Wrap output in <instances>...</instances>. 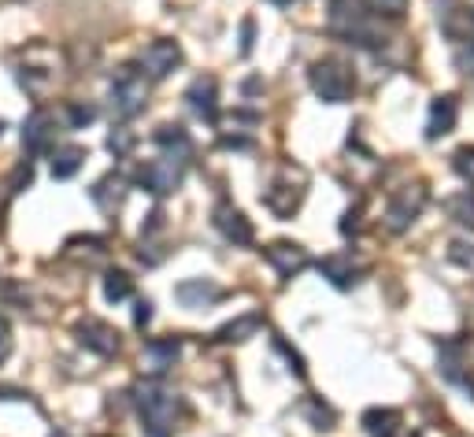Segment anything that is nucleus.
<instances>
[{"label":"nucleus","mask_w":474,"mask_h":437,"mask_svg":"<svg viewBox=\"0 0 474 437\" xmlns=\"http://www.w3.org/2000/svg\"><path fill=\"white\" fill-rule=\"evenodd\" d=\"M134 404H137V419H141L145 437H171L175 433L178 411H182L178 393L163 389L159 382H145V386H137Z\"/></svg>","instance_id":"obj_1"},{"label":"nucleus","mask_w":474,"mask_h":437,"mask_svg":"<svg viewBox=\"0 0 474 437\" xmlns=\"http://www.w3.org/2000/svg\"><path fill=\"white\" fill-rule=\"evenodd\" d=\"M145 97H149V86H145V74L137 67H119L115 78H112V112L115 119H134L141 108H145Z\"/></svg>","instance_id":"obj_2"},{"label":"nucleus","mask_w":474,"mask_h":437,"mask_svg":"<svg viewBox=\"0 0 474 437\" xmlns=\"http://www.w3.org/2000/svg\"><path fill=\"white\" fill-rule=\"evenodd\" d=\"M312 90L326 104H345L356 90V78L341 59H319V64L312 67Z\"/></svg>","instance_id":"obj_3"},{"label":"nucleus","mask_w":474,"mask_h":437,"mask_svg":"<svg viewBox=\"0 0 474 437\" xmlns=\"http://www.w3.org/2000/svg\"><path fill=\"white\" fill-rule=\"evenodd\" d=\"M182 178H185V160L175 156V152L152 160L149 168H141V175H137V182L145 185V190H149L152 197H167V193H175L178 185H182Z\"/></svg>","instance_id":"obj_4"},{"label":"nucleus","mask_w":474,"mask_h":437,"mask_svg":"<svg viewBox=\"0 0 474 437\" xmlns=\"http://www.w3.org/2000/svg\"><path fill=\"white\" fill-rule=\"evenodd\" d=\"M423 207H426V185H404V190H397V197L389 200V207H385V226L393 234H404L408 226L419 219Z\"/></svg>","instance_id":"obj_5"},{"label":"nucleus","mask_w":474,"mask_h":437,"mask_svg":"<svg viewBox=\"0 0 474 437\" xmlns=\"http://www.w3.org/2000/svg\"><path fill=\"white\" fill-rule=\"evenodd\" d=\"M74 338H78V345L97 352V356H115L119 352V330L108 326L105 319H82L74 326Z\"/></svg>","instance_id":"obj_6"},{"label":"nucleus","mask_w":474,"mask_h":437,"mask_svg":"<svg viewBox=\"0 0 474 437\" xmlns=\"http://www.w3.org/2000/svg\"><path fill=\"white\" fill-rule=\"evenodd\" d=\"M175 297L182 308H190V311H200V308H212L215 300L226 297V289L212 278H185L175 285Z\"/></svg>","instance_id":"obj_7"},{"label":"nucleus","mask_w":474,"mask_h":437,"mask_svg":"<svg viewBox=\"0 0 474 437\" xmlns=\"http://www.w3.org/2000/svg\"><path fill=\"white\" fill-rule=\"evenodd\" d=\"M263 256H267V263H271L282 278H293V275H300V270L307 267V253L297 241H271L263 248Z\"/></svg>","instance_id":"obj_8"},{"label":"nucleus","mask_w":474,"mask_h":437,"mask_svg":"<svg viewBox=\"0 0 474 437\" xmlns=\"http://www.w3.org/2000/svg\"><path fill=\"white\" fill-rule=\"evenodd\" d=\"M52 141H56V115L45 112V108H37L27 122H23V144H27V152H49L52 149Z\"/></svg>","instance_id":"obj_9"},{"label":"nucleus","mask_w":474,"mask_h":437,"mask_svg":"<svg viewBox=\"0 0 474 437\" xmlns=\"http://www.w3.org/2000/svg\"><path fill=\"white\" fill-rule=\"evenodd\" d=\"M182 64V49L175 41H152V45L141 52V67L149 71V78H167Z\"/></svg>","instance_id":"obj_10"},{"label":"nucleus","mask_w":474,"mask_h":437,"mask_svg":"<svg viewBox=\"0 0 474 437\" xmlns=\"http://www.w3.org/2000/svg\"><path fill=\"white\" fill-rule=\"evenodd\" d=\"M460 119V100L445 93V97H434V104H430V122H426V137L438 141L445 134H452V127H456Z\"/></svg>","instance_id":"obj_11"},{"label":"nucleus","mask_w":474,"mask_h":437,"mask_svg":"<svg viewBox=\"0 0 474 437\" xmlns=\"http://www.w3.org/2000/svg\"><path fill=\"white\" fill-rule=\"evenodd\" d=\"M215 226H219V234L226 241H234V245H253V222L245 219V212H237V207L230 204H219L215 207Z\"/></svg>","instance_id":"obj_12"},{"label":"nucleus","mask_w":474,"mask_h":437,"mask_svg":"<svg viewBox=\"0 0 474 437\" xmlns=\"http://www.w3.org/2000/svg\"><path fill=\"white\" fill-rule=\"evenodd\" d=\"M185 100H190V108L200 119L212 122L219 115V86H215V78H193V86L185 90Z\"/></svg>","instance_id":"obj_13"},{"label":"nucleus","mask_w":474,"mask_h":437,"mask_svg":"<svg viewBox=\"0 0 474 437\" xmlns=\"http://www.w3.org/2000/svg\"><path fill=\"white\" fill-rule=\"evenodd\" d=\"M319 275L338 289H353L360 282V267L353 263V256H326L319 263Z\"/></svg>","instance_id":"obj_14"},{"label":"nucleus","mask_w":474,"mask_h":437,"mask_svg":"<svg viewBox=\"0 0 474 437\" xmlns=\"http://www.w3.org/2000/svg\"><path fill=\"white\" fill-rule=\"evenodd\" d=\"M300 200H304V190L300 185H290V182H275L271 190L263 193V204L271 207L275 215H293Z\"/></svg>","instance_id":"obj_15"},{"label":"nucleus","mask_w":474,"mask_h":437,"mask_svg":"<svg viewBox=\"0 0 474 437\" xmlns=\"http://www.w3.org/2000/svg\"><path fill=\"white\" fill-rule=\"evenodd\" d=\"M178 352H182V341H178V338H156V341L145 345V360H149V367L159 374V371H167V367L178 360Z\"/></svg>","instance_id":"obj_16"},{"label":"nucleus","mask_w":474,"mask_h":437,"mask_svg":"<svg viewBox=\"0 0 474 437\" xmlns=\"http://www.w3.org/2000/svg\"><path fill=\"white\" fill-rule=\"evenodd\" d=\"M82 160H86V149H82V144H64V149H56L52 152V178L64 182V178L78 175Z\"/></svg>","instance_id":"obj_17"},{"label":"nucleus","mask_w":474,"mask_h":437,"mask_svg":"<svg viewBox=\"0 0 474 437\" xmlns=\"http://www.w3.org/2000/svg\"><path fill=\"white\" fill-rule=\"evenodd\" d=\"M363 426L370 430V437H397L400 430V415L389 411V408H375L363 415Z\"/></svg>","instance_id":"obj_18"},{"label":"nucleus","mask_w":474,"mask_h":437,"mask_svg":"<svg viewBox=\"0 0 474 437\" xmlns=\"http://www.w3.org/2000/svg\"><path fill=\"white\" fill-rule=\"evenodd\" d=\"M260 326H263V316H241L234 323H226L215 334V341H245V338H253Z\"/></svg>","instance_id":"obj_19"},{"label":"nucleus","mask_w":474,"mask_h":437,"mask_svg":"<svg viewBox=\"0 0 474 437\" xmlns=\"http://www.w3.org/2000/svg\"><path fill=\"white\" fill-rule=\"evenodd\" d=\"M445 212L456 219L460 226H467V230H474V190H463L456 197L445 200Z\"/></svg>","instance_id":"obj_20"},{"label":"nucleus","mask_w":474,"mask_h":437,"mask_svg":"<svg viewBox=\"0 0 474 437\" xmlns=\"http://www.w3.org/2000/svg\"><path fill=\"white\" fill-rule=\"evenodd\" d=\"M134 293V278L127 275V270H108L105 275V300L119 304V300H127Z\"/></svg>","instance_id":"obj_21"},{"label":"nucleus","mask_w":474,"mask_h":437,"mask_svg":"<svg viewBox=\"0 0 474 437\" xmlns=\"http://www.w3.org/2000/svg\"><path fill=\"white\" fill-rule=\"evenodd\" d=\"M152 137H156V144H163V149H175L178 144V152H190V134H185V127H178V122H163Z\"/></svg>","instance_id":"obj_22"},{"label":"nucleus","mask_w":474,"mask_h":437,"mask_svg":"<svg viewBox=\"0 0 474 437\" xmlns=\"http://www.w3.org/2000/svg\"><path fill=\"white\" fill-rule=\"evenodd\" d=\"M67 119H71V127H74V130H82V127H89V122L97 119V108H93V104L71 100V104H67Z\"/></svg>","instance_id":"obj_23"},{"label":"nucleus","mask_w":474,"mask_h":437,"mask_svg":"<svg viewBox=\"0 0 474 437\" xmlns=\"http://www.w3.org/2000/svg\"><path fill=\"white\" fill-rule=\"evenodd\" d=\"M452 168H456L460 178H467L474 185V144H463V149H456V156H452Z\"/></svg>","instance_id":"obj_24"},{"label":"nucleus","mask_w":474,"mask_h":437,"mask_svg":"<svg viewBox=\"0 0 474 437\" xmlns=\"http://www.w3.org/2000/svg\"><path fill=\"white\" fill-rule=\"evenodd\" d=\"M448 260L474 270V245H467V241H452V245H448Z\"/></svg>","instance_id":"obj_25"},{"label":"nucleus","mask_w":474,"mask_h":437,"mask_svg":"<svg viewBox=\"0 0 474 437\" xmlns=\"http://www.w3.org/2000/svg\"><path fill=\"white\" fill-rule=\"evenodd\" d=\"M108 149H112L115 156H127V152L134 149V134H130V130H115V134L108 137Z\"/></svg>","instance_id":"obj_26"},{"label":"nucleus","mask_w":474,"mask_h":437,"mask_svg":"<svg viewBox=\"0 0 474 437\" xmlns=\"http://www.w3.org/2000/svg\"><path fill=\"white\" fill-rule=\"evenodd\" d=\"M275 348L282 352V356H285V360H290V363H293V374H297V378H304V374H307V367H304V360H300V352H293V348H290V345H285L282 338H275Z\"/></svg>","instance_id":"obj_27"},{"label":"nucleus","mask_w":474,"mask_h":437,"mask_svg":"<svg viewBox=\"0 0 474 437\" xmlns=\"http://www.w3.org/2000/svg\"><path fill=\"white\" fill-rule=\"evenodd\" d=\"M456 67H460V71H467V74H474V41L456 52Z\"/></svg>","instance_id":"obj_28"},{"label":"nucleus","mask_w":474,"mask_h":437,"mask_svg":"<svg viewBox=\"0 0 474 437\" xmlns=\"http://www.w3.org/2000/svg\"><path fill=\"white\" fill-rule=\"evenodd\" d=\"M8 352H12V330H8V319L0 316V363L8 360Z\"/></svg>","instance_id":"obj_29"},{"label":"nucleus","mask_w":474,"mask_h":437,"mask_svg":"<svg viewBox=\"0 0 474 437\" xmlns=\"http://www.w3.org/2000/svg\"><path fill=\"white\" fill-rule=\"evenodd\" d=\"M152 323V304L149 300H137L134 308V326H149Z\"/></svg>","instance_id":"obj_30"},{"label":"nucleus","mask_w":474,"mask_h":437,"mask_svg":"<svg viewBox=\"0 0 474 437\" xmlns=\"http://www.w3.org/2000/svg\"><path fill=\"white\" fill-rule=\"evenodd\" d=\"M253 34H256L253 19H245V23H241V56H249V52H253Z\"/></svg>","instance_id":"obj_31"},{"label":"nucleus","mask_w":474,"mask_h":437,"mask_svg":"<svg viewBox=\"0 0 474 437\" xmlns=\"http://www.w3.org/2000/svg\"><path fill=\"white\" fill-rule=\"evenodd\" d=\"M356 226H360V204H356V207H348V212H345L341 234H356Z\"/></svg>","instance_id":"obj_32"},{"label":"nucleus","mask_w":474,"mask_h":437,"mask_svg":"<svg viewBox=\"0 0 474 437\" xmlns=\"http://www.w3.org/2000/svg\"><path fill=\"white\" fill-rule=\"evenodd\" d=\"M312 419L319 423V430H330V423H334V411H330V408H319V404H312Z\"/></svg>","instance_id":"obj_33"},{"label":"nucleus","mask_w":474,"mask_h":437,"mask_svg":"<svg viewBox=\"0 0 474 437\" xmlns=\"http://www.w3.org/2000/svg\"><path fill=\"white\" fill-rule=\"evenodd\" d=\"M370 4H375V12H389V15H400L404 0H370Z\"/></svg>","instance_id":"obj_34"},{"label":"nucleus","mask_w":474,"mask_h":437,"mask_svg":"<svg viewBox=\"0 0 474 437\" xmlns=\"http://www.w3.org/2000/svg\"><path fill=\"white\" fill-rule=\"evenodd\" d=\"M52 437H67V433H64V430H56V433H52Z\"/></svg>","instance_id":"obj_35"},{"label":"nucleus","mask_w":474,"mask_h":437,"mask_svg":"<svg viewBox=\"0 0 474 437\" xmlns=\"http://www.w3.org/2000/svg\"><path fill=\"white\" fill-rule=\"evenodd\" d=\"M0 134H4V122H0Z\"/></svg>","instance_id":"obj_36"}]
</instances>
